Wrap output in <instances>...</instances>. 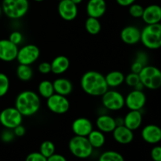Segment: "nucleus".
I'll list each match as a JSON object with an SVG mask.
<instances>
[{
    "label": "nucleus",
    "instance_id": "f257e3e1",
    "mask_svg": "<svg viewBox=\"0 0 161 161\" xmlns=\"http://www.w3.org/2000/svg\"><path fill=\"white\" fill-rule=\"evenodd\" d=\"M80 86L83 92L93 97H102L109 88L105 75L97 71H87L80 80Z\"/></svg>",
    "mask_w": 161,
    "mask_h": 161
},
{
    "label": "nucleus",
    "instance_id": "f03ea898",
    "mask_svg": "<svg viewBox=\"0 0 161 161\" xmlns=\"http://www.w3.org/2000/svg\"><path fill=\"white\" fill-rule=\"evenodd\" d=\"M41 106L40 96L29 90L23 91L17 94L15 100V108L23 116H31L39 112Z\"/></svg>",
    "mask_w": 161,
    "mask_h": 161
},
{
    "label": "nucleus",
    "instance_id": "7ed1b4c3",
    "mask_svg": "<svg viewBox=\"0 0 161 161\" xmlns=\"http://www.w3.org/2000/svg\"><path fill=\"white\" fill-rule=\"evenodd\" d=\"M3 14L10 20H17L25 17L29 9L28 0H3Z\"/></svg>",
    "mask_w": 161,
    "mask_h": 161
},
{
    "label": "nucleus",
    "instance_id": "20e7f679",
    "mask_svg": "<svg viewBox=\"0 0 161 161\" xmlns=\"http://www.w3.org/2000/svg\"><path fill=\"white\" fill-rule=\"evenodd\" d=\"M141 42L149 50L161 48V23L146 25L141 30Z\"/></svg>",
    "mask_w": 161,
    "mask_h": 161
},
{
    "label": "nucleus",
    "instance_id": "39448f33",
    "mask_svg": "<svg viewBox=\"0 0 161 161\" xmlns=\"http://www.w3.org/2000/svg\"><path fill=\"white\" fill-rule=\"evenodd\" d=\"M69 149L76 158L86 159L92 155L94 149L91 146L86 137L74 135L69 140Z\"/></svg>",
    "mask_w": 161,
    "mask_h": 161
},
{
    "label": "nucleus",
    "instance_id": "423d86ee",
    "mask_svg": "<svg viewBox=\"0 0 161 161\" xmlns=\"http://www.w3.org/2000/svg\"><path fill=\"white\" fill-rule=\"evenodd\" d=\"M138 75L145 88L154 91L161 87V70L159 68L147 64Z\"/></svg>",
    "mask_w": 161,
    "mask_h": 161
},
{
    "label": "nucleus",
    "instance_id": "0eeeda50",
    "mask_svg": "<svg viewBox=\"0 0 161 161\" xmlns=\"http://www.w3.org/2000/svg\"><path fill=\"white\" fill-rule=\"evenodd\" d=\"M102 103L105 109L119 111L125 106V97L119 91L108 89L102 96Z\"/></svg>",
    "mask_w": 161,
    "mask_h": 161
},
{
    "label": "nucleus",
    "instance_id": "6e6552de",
    "mask_svg": "<svg viewBox=\"0 0 161 161\" xmlns=\"http://www.w3.org/2000/svg\"><path fill=\"white\" fill-rule=\"evenodd\" d=\"M24 116L14 107H7L0 112V124L6 129L15 128L22 124Z\"/></svg>",
    "mask_w": 161,
    "mask_h": 161
},
{
    "label": "nucleus",
    "instance_id": "1a4fd4ad",
    "mask_svg": "<svg viewBox=\"0 0 161 161\" xmlns=\"http://www.w3.org/2000/svg\"><path fill=\"white\" fill-rule=\"evenodd\" d=\"M40 56V50L35 44H26L18 49L17 61L20 64L31 65Z\"/></svg>",
    "mask_w": 161,
    "mask_h": 161
},
{
    "label": "nucleus",
    "instance_id": "9d476101",
    "mask_svg": "<svg viewBox=\"0 0 161 161\" xmlns=\"http://www.w3.org/2000/svg\"><path fill=\"white\" fill-rule=\"evenodd\" d=\"M47 106L54 114L62 115L68 113L70 108V102L66 96L56 93L47 99Z\"/></svg>",
    "mask_w": 161,
    "mask_h": 161
},
{
    "label": "nucleus",
    "instance_id": "9b49d317",
    "mask_svg": "<svg viewBox=\"0 0 161 161\" xmlns=\"http://www.w3.org/2000/svg\"><path fill=\"white\" fill-rule=\"evenodd\" d=\"M146 103V95L143 91L133 90L125 97V106L129 110L141 111Z\"/></svg>",
    "mask_w": 161,
    "mask_h": 161
},
{
    "label": "nucleus",
    "instance_id": "f8f14e48",
    "mask_svg": "<svg viewBox=\"0 0 161 161\" xmlns=\"http://www.w3.org/2000/svg\"><path fill=\"white\" fill-rule=\"evenodd\" d=\"M18 46L13 43L9 39H0V61L12 62L17 59Z\"/></svg>",
    "mask_w": 161,
    "mask_h": 161
},
{
    "label": "nucleus",
    "instance_id": "ddd939ff",
    "mask_svg": "<svg viewBox=\"0 0 161 161\" xmlns=\"http://www.w3.org/2000/svg\"><path fill=\"white\" fill-rule=\"evenodd\" d=\"M58 12L61 19L66 21H72L78 15V6L71 0H62L58 3Z\"/></svg>",
    "mask_w": 161,
    "mask_h": 161
},
{
    "label": "nucleus",
    "instance_id": "4468645a",
    "mask_svg": "<svg viewBox=\"0 0 161 161\" xmlns=\"http://www.w3.org/2000/svg\"><path fill=\"white\" fill-rule=\"evenodd\" d=\"M120 39L127 45H136L141 42V30L134 25L124 27L120 31Z\"/></svg>",
    "mask_w": 161,
    "mask_h": 161
},
{
    "label": "nucleus",
    "instance_id": "2eb2a0df",
    "mask_svg": "<svg viewBox=\"0 0 161 161\" xmlns=\"http://www.w3.org/2000/svg\"><path fill=\"white\" fill-rule=\"evenodd\" d=\"M93 130L94 126L88 118L78 117L72 124V132L77 136L87 137Z\"/></svg>",
    "mask_w": 161,
    "mask_h": 161
},
{
    "label": "nucleus",
    "instance_id": "dca6fc26",
    "mask_svg": "<svg viewBox=\"0 0 161 161\" xmlns=\"http://www.w3.org/2000/svg\"><path fill=\"white\" fill-rule=\"evenodd\" d=\"M141 135L146 143L157 145L161 141V128L156 124H148L142 128Z\"/></svg>",
    "mask_w": 161,
    "mask_h": 161
},
{
    "label": "nucleus",
    "instance_id": "f3484780",
    "mask_svg": "<svg viewBox=\"0 0 161 161\" xmlns=\"http://www.w3.org/2000/svg\"><path fill=\"white\" fill-rule=\"evenodd\" d=\"M106 10L105 0H89L86 3V11L88 17L100 19L105 15Z\"/></svg>",
    "mask_w": 161,
    "mask_h": 161
},
{
    "label": "nucleus",
    "instance_id": "a211bd4d",
    "mask_svg": "<svg viewBox=\"0 0 161 161\" xmlns=\"http://www.w3.org/2000/svg\"><path fill=\"white\" fill-rule=\"evenodd\" d=\"M146 25H154L161 22V6L157 4H151L144 8L142 17Z\"/></svg>",
    "mask_w": 161,
    "mask_h": 161
},
{
    "label": "nucleus",
    "instance_id": "6ab92c4d",
    "mask_svg": "<svg viewBox=\"0 0 161 161\" xmlns=\"http://www.w3.org/2000/svg\"><path fill=\"white\" fill-rule=\"evenodd\" d=\"M113 137L115 141L120 145H128L134 140V131L124 125L118 126L113 132Z\"/></svg>",
    "mask_w": 161,
    "mask_h": 161
},
{
    "label": "nucleus",
    "instance_id": "aec40b11",
    "mask_svg": "<svg viewBox=\"0 0 161 161\" xmlns=\"http://www.w3.org/2000/svg\"><path fill=\"white\" fill-rule=\"evenodd\" d=\"M124 126L131 130H136L142 124V113L139 110H130L124 117Z\"/></svg>",
    "mask_w": 161,
    "mask_h": 161
},
{
    "label": "nucleus",
    "instance_id": "412c9836",
    "mask_svg": "<svg viewBox=\"0 0 161 161\" xmlns=\"http://www.w3.org/2000/svg\"><path fill=\"white\" fill-rule=\"evenodd\" d=\"M95 124L97 130L105 134L112 133L116 127L115 118L108 114H102L97 116Z\"/></svg>",
    "mask_w": 161,
    "mask_h": 161
},
{
    "label": "nucleus",
    "instance_id": "4be33fe9",
    "mask_svg": "<svg viewBox=\"0 0 161 161\" xmlns=\"http://www.w3.org/2000/svg\"><path fill=\"white\" fill-rule=\"evenodd\" d=\"M51 72L54 75H59L68 71L70 66V61L64 55H58L55 57L50 63Z\"/></svg>",
    "mask_w": 161,
    "mask_h": 161
},
{
    "label": "nucleus",
    "instance_id": "5701e85b",
    "mask_svg": "<svg viewBox=\"0 0 161 161\" xmlns=\"http://www.w3.org/2000/svg\"><path fill=\"white\" fill-rule=\"evenodd\" d=\"M53 89H54V93L61 95L66 96L71 94L73 91V85L72 83L69 80V79L63 78H57L53 82Z\"/></svg>",
    "mask_w": 161,
    "mask_h": 161
},
{
    "label": "nucleus",
    "instance_id": "b1692460",
    "mask_svg": "<svg viewBox=\"0 0 161 161\" xmlns=\"http://www.w3.org/2000/svg\"><path fill=\"white\" fill-rule=\"evenodd\" d=\"M105 78L108 88L114 89V88L121 86L124 83L125 76L122 72L115 70L107 73L106 75H105Z\"/></svg>",
    "mask_w": 161,
    "mask_h": 161
},
{
    "label": "nucleus",
    "instance_id": "393cba45",
    "mask_svg": "<svg viewBox=\"0 0 161 161\" xmlns=\"http://www.w3.org/2000/svg\"><path fill=\"white\" fill-rule=\"evenodd\" d=\"M91 143V146L94 149H100L102 146L105 145V141H106V138H105V134L99 130H93L91 133L88 135L86 137Z\"/></svg>",
    "mask_w": 161,
    "mask_h": 161
},
{
    "label": "nucleus",
    "instance_id": "a878e982",
    "mask_svg": "<svg viewBox=\"0 0 161 161\" xmlns=\"http://www.w3.org/2000/svg\"><path fill=\"white\" fill-rule=\"evenodd\" d=\"M54 94L53 82L48 80H44L39 83L38 94L43 98L47 99Z\"/></svg>",
    "mask_w": 161,
    "mask_h": 161
},
{
    "label": "nucleus",
    "instance_id": "bb28decb",
    "mask_svg": "<svg viewBox=\"0 0 161 161\" xmlns=\"http://www.w3.org/2000/svg\"><path fill=\"white\" fill-rule=\"evenodd\" d=\"M17 76L20 81L28 82L31 80L33 76V70L31 65H26V64H20L17 66L16 70Z\"/></svg>",
    "mask_w": 161,
    "mask_h": 161
},
{
    "label": "nucleus",
    "instance_id": "cd10ccee",
    "mask_svg": "<svg viewBox=\"0 0 161 161\" xmlns=\"http://www.w3.org/2000/svg\"><path fill=\"white\" fill-rule=\"evenodd\" d=\"M85 29L90 35L95 36L102 30V24L97 18L88 17L85 21Z\"/></svg>",
    "mask_w": 161,
    "mask_h": 161
},
{
    "label": "nucleus",
    "instance_id": "c85d7f7f",
    "mask_svg": "<svg viewBox=\"0 0 161 161\" xmlns=\"http://www.w3.org/2000/svg\"><path fill=\"white\" fill-rule=\"evenodd\" d=\"M55 151H56V147L53 142L47 140L41 143L40 147H39V153L47 158L55 153Z\"/></svg>",
    "mask_w": 161,
    "mask_h": 161
},
{
    "label": "nucleus",
    "instance_id": "c756f323",
    "mask_svg": "<svg viewBox=\"0 0 161 161\" xmlns=\"http://www.w3.org/2000/svg\"><path fill=\"white\" fill-rule=\"evenodd\" d=\"M98 161H124V158L116 151L108 150L101 154Z\"/></svg>",
    "mask_w": 161,
    "mask_h": 161
},
{
    "label": "nucleus",
    "instance_id": "7c9ffc66",
    "mask_svg": "<svg viewBox=\"0 0 161 161\" xmlns=\"http://www.w3.org/2000/svg\"><path fill=\"white\" fill-rule=\"evenodd\" d=\"M10 81L6 74L0 72V97H4L9 92Z\"/></svg>",
    "mask_w": 161,
    "mask_h": 161
},
{
    "label": "nucleus",
    "instance_id": "2f4dec72",
    "mask_svg": "<svg viewBox=\"0 0 161 161\" xmlns=\"http://www.w3.org/2000/svg\"><path fill=\"white\" fill-rule=\"evenodd\" d=\"M129 14L134 18H142L143 14V11H144V7L142 5L138 4V3H133L129 6Z\"/></svg>",
    "mask_w": 161,
    "mask_h": 161
},
{
    "label": "nucleus",
    "instance_id": "473e14b6",
    "mask_svg": "<svg viewBox=\"0 0 161 161\" xmlns=\"http://www.w3.org/2000/svg\"><path fill=\"white\" fill-rule=\"evenodd\" d=\"M124 82H125V83L128 86L134 87L137 83L140 82L139 75L136 73H133V72H130V73L127 74L126 75L125 79H124Z\"/></svg>",
    "mask_w": 161,
    "mask_h": 161
},
{
    "label": "nucleus",
    "instance_id": "72a5a7b5",
    "mask_svg": "<svg viewBox=\"0 0 161 161\" xmlns=\"http://www.w3.org/2000/svg\"><path fill=\"white\" fill-rule=\"evenodd\" d=\"M9 40H10L13 43L16 44L17 46L20 45L24 41V36L20 31L15 30L13 31L9 36Z\"/></svg>",
    "mask_w": 161,
    "mask_h": 161
},
{
    "label": "nucleus",
    "instance_id": "f704fd0d",
    "mask_svg": "<svg viewBox=\"0 0 161 161\" xmlns=\"http://www.w3.org/2000/svg\"><path fill=\"white\" fill-rule=\"evenodd\" d=\"M15 135H14L13 130H10V129H6L3 130L1 133V140L5 143H9L14 139L15 138Z\"/></svg>",
    "mask_w": 161,
    "mask_h": 161
},
{
    "label": "nucleus",
    "instance_id": "c9c22d12",
    "mask_svg": "<svg viewBox=\"0 0 161 161\" xmlns=\"http://www.w3.org/2000/svg\"><path fill=\"white\" fill-rule=\"evenodd\" d=\"M25 161H47V158L39 152H32L27 156Z\"/></svg>",
    "mask_w": 161,
    "mask_h": 161
},
{
    "label": "nucleus",
    "instance_id": "e433bc0d",
    "mask_svg": "<svg viewBox=\"0 0 161 161\" xmlns=\"http://www.w3.org/2000/svg\"><path fill=\"white\" fill-rule=\"evenodd\" d=\"M38 70L41 74L43 75H47V74L51 72V65L50 63L47 62V61H42L38 66Z\"/></svg>",
    "mask_w": 161,
    "mask_h": 161
},
{
    "label": "nucleus",
    "instance_id": "4c0bfd02",
    "mask_svg": "<svg viewBox=\"0 0 161 161\" xmlns=\"http://www.w3.org/2000/svg\"><path fill=\"white\" fill-rule=\"evenodd\" d=\"M148 60H149V58H148V55L146 52L138 51V53H136L135 61H138V62L141 63V64H142L143 65L146 66L147 65Z\"/></svg>",
    "mask_w": 161,
    "mask_h": 161
},
{
    "label": "nucleus",
    "instance_id": "58836bf2",
    "mask_svg": "<svg viewBox=\"0 0 161 161\" xmlns=\"http://www.w3.org/2000/svg\"><path fill=\"white\" fill-rule=\"evenodd\" d=\"M151 158L153 161H161V146H155L150 153Z\"/></svg>",
    "mask_w": 161,
    "mask_h": 161
},
{
    "label": "nucleus",
    "instance_id": "ea45409f",
    "mask_svg": "<svg viewBox=\"0 0 161 161\" xmlns=\"http://www.w3.org/2000/svg\"><path fill=\"white\" fill-rule=\"evenodd\" d=\"M143 67H144V65H143L142 64L135 61L133 63H132L131 65H130V72L139 74L140 72H141V71L142 70Z\"/></svg>",
    "mask_w": 161,
    "mask_h": 161
},
{
    "label": "nucleus",
    "instance_id": "a19ab883",
    "mask_svg": "<svg viewBox=\"0 0 161 161\" xmlns=\"http://www.w3.org/2000/svg\"><path fill=\"white\" fill-rule=\"evenodd\" d=\"M13 131H14L16 137H23L25 135L26 130H25V127L22 124H20L14 129H13Z\"/></svg>",
    "mask_w": 161,
    "mask_h": 161
},
{
    "label": "nucleus",
    "instance_id": "79ce46f5",
    "mask_svg": "<svg viewBox=\"0 0 161 161\" xmlns=\"http://www.w3.org/2000/svg\"><path fill=\"white\" fill-rule=\"evenodd\" d=\"M47 161H67V159L61 154L55 153H53V155L47 158Z\"/></svg>",
    "mask_w": 161,
    "mask_h": 161
},
{
    "label": "nucleus",
    "instance_id": "37998d69",
    "mask_svg": "<svg viewBox=\"0 0 161 161\" xmlns=\"http://www.w3.org/2000/svg\"><path fill=\"white\" fill-rule=\"evenodd\" d=\"M135 1L136 0H116L117 4L120 6H123V7H129L130 5L135 3Z\"/></svg>",
    "mask_w": 161,
    "mask_h": 161
},
{
    "label": "nucleus",
    "instance_id": "c03bdc74",
    "mask_svg": "<svg viewBox=\"0 0 161 161\" xmlns=\"http://www.w3.org/2000/svg\"><path fill=\"white\" fill-rule=\"evenodd\" d=\"M115 122H116V127H118V126L124 125V117H122V116H117V117L115 118Z\"/></svg>",
    "mask_w": 161,
    "mask_h": 161
},
{
    "label": "nucleus",
    "instance_id": "a18cd8bd",
    "mask_svg": "<svg viewBox=\"0 0 161 161\" xmlns=\"http://www.w3.org/2000/svg\"><path fill=\"white\" fill-rule=\"evenodd\" d=\"M134 90H136V91H143V90L145 89V86L144 85L142 84V83L141 81L139 82V83H137L136 85H135V86H134Z\"/></svg>",
    "mask_w": 161,
    "mask_h": 161
},
{
    "label": "nucleus",
    "instance_id": "49530a36",
    "mask_svg": "<svg viewBox=\"0 0 161 161\" xmlns=\"http://www.w3.org/2000/svg\"><path fill=\"white\" fill-rule=\"evenodd\" d=\"M71 1L73 2V3H75V4H76L77 6H78L79 4H80V3H81L82 2H83V0H71Z\"/></svg>",
    "mask_w": 161,
    "mask_h": 161
},
{
    "label": "nucleus",
    "instance_id": "de8ad7c7",
    "mask_svg": "<svg viewBox=\"0 0 161 161\" xmlns=\"http://www.w3.org/2000/svg\"><path fill=\"white\" fill-rule=\"evenodd\" d=\"M2 14H3V10H2V6H1V4H0V17H1Z\"/></svg>",
    "mask_w": 161,
    "mask_h": 161
},
{
    "label": "nucleus",
    "instance_id": "09e8293b",
    "mask_svg": "<svg viewBox=\"0 0 161 161\" xmlns=\"http://www.w3.org/2000/svg\"><path fill=\"white\" fill-rule=\"evenodd\" d=\"M35 2H37V3H40V2H42L44 1V0H34Z\"/></svg>",
    "mask_w": 161,
    "mask_h": 161
},
{
    "label": "nucleus",
    "instance_id": "8fccbe9b",
    "mask_svg": "<svg viewBox=\"0 0 161 161\" xmlns=\"http://www.w3.org/2000/svg\"><path fill=\"white\" fill-rule=\"evenodd\" d=\"M58 1H59V2H60V1H62V0H58Z\"/></svg>",
    "mask_w": 161,
    "mask_h": 161
}]
</instances>
